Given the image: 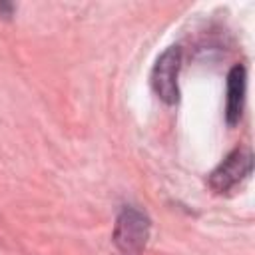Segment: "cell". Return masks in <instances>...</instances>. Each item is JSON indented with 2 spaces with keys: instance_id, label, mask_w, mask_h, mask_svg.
I'll use <instances>...</instances> for the list:
<instances>
[{
  "instance_id": "1",
  "label": "cell",
  "mask_w": 255,
  "mask_h": 255,
  "mask_svg": "<svg viewBox=\"0 0 255 255\" xmlns=\"http://www.w3.org/2000/svg\"><path fill=\"white\" fill-rule=\"evenodd\" d=\"M179 66H181V50L177 46H171L157 58L151 70L153 92L165 104H175L179 100V90H177Z\"/></svg>"
},
{
  "instance_id": "2",
  "label": "cell",
  "mask_w": 255,
  "mask_h": 255,
  "mask_svg": "<svg viewBox=\"0 0 255 255\" xmlns=\"http://www.w3.org/2000/svg\"><path fill=\"white\" fill-rule=\"evenodd\" d=\"M149 233V221L133 207H126L118 217L114 241L126 255H139Z\"/></svg>"
},
{
  "instance_id": "3",
  "label": "cell",
  "mask_w": 255,
  "mask_h": 255,
  "mask_svg": "<svg viewBox=\"0 0 255 255\" xmlns=\"http://www.w3.org/2000/svg\"><path fill=\"white\" fill-rule=\"evenodd\" d=\"M253 159L247 149H235L231 151L209 175V185L217 193H225L233 189L237 183H241L245 177L251 175Z\"/></svg>"
},
{
  "instance_id": "4",
  "label": "cell",
  "mask_w": 255,
  "mask_h": 255,
  "mask_svg": "<svg viewBox=\"0 0 255 255\" xmlns=\"http://www.w3.org/2000/svg\"><path fill=\"white\" fill-rule=\"evenodd\" d=\"M245 68L235 66L227 76V106H225V118L229 126H235L241 118L243 100H245Z\"/></svg>"
}]
</instances>
